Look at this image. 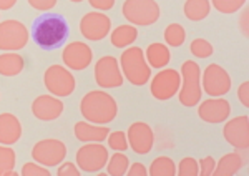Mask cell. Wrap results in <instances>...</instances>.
<instances>
[{"label":"cell","mask_w":249,"mask_h":176,"mask_svg":"<svg viewBox=\"0 0 249 176\" xmlns=\"http://www.w3.org/2000/svg\"><path fill=\"white\" fill-rule=\"evenodd\" d=\"M80 113L95 125H110L118 115V103L107 90H91L80 100Z\"/></svg>","instance_id":"6da1fadb"},{"label":"cell","mask_w":249,"mask_h":176,"mask_svg":"<svg viewBox=\"0 0 249 176\" xmlns=\"http://www.w3.org/2000/svg\"><path fill=\"white\" fill-rule=\"evenodd\" d=\"M68 22L63 15L43 14L34 22L32 37L40 49L53 50L62 45L68 37Z\"/></svg>","instance_id":"7a4b0ae2"},{"label":"cell","mask_w":249,"mask_h":176,"mask_svg":"<svg viewBox=\"0 0 249 176\" xmlns=\"http://www.w3.org/2000/svg\"><path fill=\"white\" fill-rule=\"evenodd\" d=\"M120 70L123 78L128 80L131 85L143 87L151 78V67L144 58V52L140 47H126L120 55Z\"/></svg>","instance_id":"3957f363"},{"label":"cell","mask_w":249,"mask_h":176,"mask_svg":"<svg viewBox=\"0 0 249 176\" xmlns=\"http://www.w3.org/2000/svg\"><path fill=\"white\" fill-rule=\"evenodd\" d=\"M181 85L178 90V100L183 106H196L201 100V69L195 60H186L181 65Z\"/></svg>","instance_id":"277c9868"},{"label":"cell","mask_w":249,"mask_h":176,"mask_svg":"<svg viewBox=\"0 0 249 176\" xmlns=\"http://www.w3.org/2000/svg\"><path fill=\"white\" fill-rule=\"evenodd\" d=\"M122 14L131 25L150 27L161 17V9L156 0H124Z\"/></svg>","instance_id":"5b68a950"},{"label":"cell","mask_w":249,"mask_h":176,"mask_svg":"<svg viewBox=\"0 0 249 176\" xmlns=\"http://www.w3.org/2000/svg\"><path fill=\"white\" fill-rule=\"evenodd\" d=\"M43 85L47 91L58 98L70 97L77 88V82L71 71L63 65H50L43 73Z\"/></svg>","instance_id":"8992f818"},{"label":"cell","mask_w":249,"mask_h":176,"mask_svg":"<svg viewBox=\"0 0 249 176\" xmlns=\"http://www.w3.org/2000/svg\"><path fill=\"white\" fill-rule=\"evenodd\" d=\"M110 153L102 143H85L75 153V161L83 173H98L107 166Z\"/></svg>","instance_id":"52a82bcc"},{"label":"cell","mask_w":249,"mask_h":176,"mask_svg":"<svg viewBox=\"0 0 249 176\" xmlns=\"http://www.w3.org/2000/svg\"><path fill=\"white\" fill-rule=\"evenodd\" d=\"M67 153H68L67 145L62 140L45 138L35 143L30 155L34 161H37L47 168H53V166H58L62 161H65Z\"/></svg>","instance_id":"ba28073f"},{"label":"cell","mask_w":249,"mask_h":176,"mask_svg":"<svg viewBox=\"0 0 249 176\" xmlns=\"http://www.w3.org/2000/svg\"><path fill=\"white\" fill-rule=\"evenodd\" d=\"M30 40V32L20 20H3L0 22V50L18 52L25 49Z\"/></svg>","instance_id":"9c48e42d"},{"label":"cell","mask_w":249,"mask_h":176,"mask_svg":"<svg viewBox=\"0 0 249 176\" xmlns=\"http://www.w3.org/2000/svg\"><path fill=\"white\" fill-rule=\"evenodd\" d=\"M231 87V75L218 63H210L206 69L201 70L203 93L210 95V97H224V95L230 93Z\"/></svg>","instance_id":"30bf717a"},{"label":"cell","mask_w":249,"mask_h":176,"mask_svg":"<svg viewBox=\"0 0 249 176\" xmlns=\"http://www.w3.org/2000/svg\"><path fill=\"white\" fill-rule=\"evenodd\" d=\"M150 93L158 102H168L178 95L181 85V75L175 69H161L153 78H150Z\"/></svg>","instance_id":"8fae6325"},{"label":"cell","mask_w":249,"mask_h":176,"mask_svg":"<svg viewBox=\"0 0 249 176\" xmlns=\"http://www.w3.org/2000/svg\"><path fill=\"white\" fill-rule=\"evenodd\" d=\"M93 75H95L96 85L103 88V90L118 88L124 82L123 73L120 70V62L113 55H105V57L96 60Z\"/></svg>","instance_id":"7c38bea8"},{"label":"cell","mask_w":249,"mask_h":176,"mask_svg":"<svg viewBox=\"0 0 249 176\" xmlns=\"http://www.w3.org/2000/svg\"><path fill=\"white\" fill-rule=\"evenodd\" d=\"M78 30L85 40L102 42L111 32V18L102 12H88L80 18Z\"/></svg>","instance_id":"4fadbf2b"},{"label":"cell","mask_w":249,"mask_h":176,"mask_svg":"<svg viewBox=\"0 0 249 176\" xmlns=\"http://www.w3.org/2000/svg\"><path fill=\"white\" fill-rule=\"evenodd\" d=\"M62 62L68 70L82 71L93 62V50L85 42H70L62 52Z\"/></svg>","instance_id":"5bb4252c"},{"label":"cell","mask_w":249,"mask_h":176,"mask_svg":"<svg viewBox=\"0 0 249 176\" xmlns=\"http://www.w3.org/2000/svg\"><path fill=\"white\" fill-rule=\"evenodd\" d=\"M128 148L136 155H148L155 146V131L146 122L131 123L126 131Z\"/></svg>","instance_id":"9a60e30c"},{"label":"cell","mask_w":249,"mask_h":176,"mask_svg":"<svg viewBox=\"0 0 249 176\" xmlns=\"http://www.w3.org/2000/svg\"><path fill=\"white\" fill-rule=\"evenodd\" d=\"M223 137L234 150L246 151L249 148V118L248 115H239L228 120L223 126Z\"/></svg>","instance_id":"2e32d148"},{"label":"cell","mask_w":249,"mask_h":176,"mask_svg":"<svg viewBox=\"0 0 249 176\" xmlns=\"http://www.w3.org/2000/svg\"><path fill=\"white\" fill-rule=\"evenodd\" d=\"M198 118L204 123H223L231 115V103L221 97H211L198 103Z\"/></svg>","instance_id":"e0dca14e"},{"label":"cell","mask_w":249,"mask_h":176,"mask_svg":"<svg viewBox=\"0 0 249 176\" xmlns=\"http://www.w3.org/2000/svg\"><path fill=\"white\" fill-rule=\"evenodd\" d=\"M63 113V102L52 93L38 95L32 102V115L40 122H55Z\"/></svg>","instance_id":"ac0fdd59"},{"label":"cell","mask_w":249,"mask_h":176,"mask_svg":"<svg viewBox=\"0 0 249 176\" xmlns=\"http://www.w3.org/2000/svg\"><path fill=\"white\" fill-rule=\"evenodd\" d=\"M23 128L18 117L14 113H0V145H15L22 138Z\"/></svg>","instance_id":"d6986e66"},{"label":"cell","mask_w":249,"mask_h":176,"mask_svg":"<svg viewBox=\"0 0 249 176\" xmlns=\"http://www.w3.org/2000/svg\"><path fill=\"white\" fill-rule=\"evenodd\" d=\"M110 130L108 125H95L90 122H77L73 125V135L82 143H102L105 141Z\"/></svg>","instance_id":"ffe728a7"},{"label":"cell","mask_w":249,"mask_h":176,"mask_svg":"<svg viewBox=\"0 0 249 176\" xmlns=\"http://www.w3.org/2000/svg\"><path fill=\"white\" fill-rule=\"evenodd\" d=\"M144 58H146L148 65L151 69H158L161 70L164 67H168L171 60V53H170V47L166 43L161 42H153L146 47V52H144Z\"/></svg>","instance_id":"44dd1931"},{"label":"cell","mask_w":249,"mask_h":176,"mask_svg":"<svg viewBox=\"0 0 249 176\" xmlns=\"http://www.w3.org/2000/svg\"><path fill=\"white\" fill-rule=\"evenodd\" d=\"M243 166L244 158L238 151H231V153H226L219 158V161L214 166V171H213V176H232L238 173Z\"/></svg>","instance_id":"7402d4cb"},{"label":"cell","mask_w":249,"mask_h":176,"mask_svg":"<svg viewBox=\"0 0 249 176\" xmlns=\"http://www.w3.org/2000/svg\"><path fill=\"white\" fill-rule=\"evenodd\" d=\"M136 37H138V29L131 23L118 25L110 32V42L115 49H126L135 42Z\"/></svg>","instance_id":"603a6c76"},{"label":"cell","mask_w":249,"mask_h":176,"mask_svg":"<svg viewBox=\"0 0 249 176\" xmlns=\"http://www.w3.org/2000/svg\"><path fill=\"white\" fill-rule=\"evenodd\" d=\"M25 69V60L20 53H0V75L2 77H17Z\"/></svg>","instance_id":"cb8c5ba5"},{"label":"cell","mask_w":249,"mask_h":176,"mask_svg":"<svg viewBox=\"0 0 249 176\" xmlns=\"http://www.w3.org/2000/svg\"><path fill=\"white\" fill-rule=\"evenodd\" d=\"M211 3L210 0H186L183 5L184 17L191 22H201L210 15Z\"/></svg>","instance_id":"d4e9b609"},{"label":"cell","mask_w":249,"mask_h":176,"mask_svg":"<svg viewBox=\"0 0 249 176\" xmlns=\"http://www.w3.org/2000/svg\"><path fill=\"white\" fill-rule=\"evenodd\" d=\"M150 176H175L176 165L170 157H156L148 168Z\"/></svg>","instance_id":"484cf974"},{"label":"cell","mask_w":249,"mask_h":176,"mask_svg":"<svg viewBox=\"0 0 249 176\" xmlns=\"http://www.w3.org/2000/svg\"><path fill=\"white\" fill-rule=\"evenodd\" d=\"M128 166H130V159L123 151H115L113 157L108 158L107 163V175L110 176H123L126 175Z\"/></svg>","instance_id":"4316f807"},{"label":"cell","mask_w":249,"mask_h":176,"mask_svg":"<svg viewBox=\"0 0 249 176\" xmlns=\"http://www.w3.org/2000/svg\"><path fill=\"white\" fill-rule=\"evenodd\" d=\"M163 38L168 47L176 49V47H181L186 40V30L181 23H170L163 32Z\"/></svg>","instance_id":"83f0119b"},{"label":"cell","mask_w":249,"mask_h":176,"mask_svg":"<svg viewBox=\"0 0 249 176\" xmlns=\"http://www.w3.org/2000/svg\"><path fill=\"white\" fill-rule=\"evenodd\" d=\"M248 0H210V3L213 5V9L218 10L219 14L224 15H231L236 14L246 5Z\"/></svg>","instance_id":"f1b7e54d"},{"label":"cell","mask_w":249,"mask_h":176,"mask_svg":"<svg viewBox=\"0 0 249 176\" xmlns=\"http://www.w3.org/2000/svg\"><path fill=\"white\" fill-rule=\"evenodd\" d=\"M15 163H17V153L14 148L9 145H0V176L9 170H15Z\"/></svg>","instance_id":"f546056e"},{"label":"cell","mask_w":249,"mask_h":176,"mask_svg":"<svg viewBox=\"0 0 249 176\" xmlns=\"http://www.w3.org/2000/svg\"><path fill=\"white\" fill-rule=\"evenodd\" d=\"M190 52L191 55H195L196 58H208L214 53V47L211 42H208L206 38H195L190 43Z\"/></svg>","instance_id":"4dcf8cb0"},{"label":"cell","mask_w":249,"mask_h":176,"mask_svg":"<svg viewBox=\"0 0 249 176\" xmlns=\"http://www.w3.org/2000/svg\"><path fill=\"white\" fill-rule=\"evenodd\" d=\"M176 175L179 176H199V165L195 158L184 157L176 166Z\"/></svg>","instance_id":"1f68e13d"},{"label":"cell","mask_w":249,"mask_h":176,"mask_svg":"<svg viewBox=\"0 0 249 176\" xmlns=\"http://www.w3.org/2000/svg\"><path fill=\"white\" fill-rule=\"evenodd\" d=\"M108 146L115 151H124L128 148V138H126V133L124 131H110L108 133Z\"/></svg>","instance_id":"d6a6232c"},{"label":"cell","mask_w":249,"mask_h":176,"mask_svg":"<svg viewBox=\"0 0 249 176\" xmlns=\"http://www.w3.org/2000/svg\"><path fill=\"white\" fill-rule=\"evenodd\" d=\"M22 176H50L52 173L48 171L47 166L40 165V163L34 161V163H25L22 166V171H20Z\"/></svg>","instance_id":"836d02e7"},{"label":"cell","mask_w":249,"mask_h":176,"mask_svg":"<svg viewBox=\"0 0 249 176\" xmlns=\"http://www.w3.org/2000/svg\"><path fill=\"white\" fill-rule=\"evenodd\" d=\"M83 173H80V168L71 161H62L58 165L57 176H82Z\"/></svg>","instance_id":"e575fe53"},{"label":"cell","mask_w":249,"mask_h":176,"mask_svg":"<svg viewBox=\"0 0 249 176\" xmlns=\"http://www.w3.org/2000/svg\"><path fill=\"white\" fill-rule=\"evenodd\" d=\"M27 3L37 12H48L58 3V0H27Z\"/></svg>","instance_id":"d590c367"},{"label":"cell","mask_w":249,"mask_h":176,"mask_svg":"<svg viewBox=\"0 0 249 176\" xmlns=\"http://www.w3.org/2000/svg\"><path fill=\"white\" fill-rule=\"evenodd\" d=\"M216 166V159L213 157H204L203 159H199V175L201 176H213Z\"/></svg>","instance_id":"8d00e7d4"},{"label":"cell","mask_w":249,"mask_h":176,"mask_svg":"<svg viewBox=\"0 0 249 176\" xmlns=\"http://www.w3.org/2000/svg\"><path fill=\"white\" fill-rule=\"evenodd\" d=\"M236 93H238V100H239L241 105L244 108H249V82L248 80H244V82L241 83Z\"/></svg>","instance_id":"74e56055"},{"label":"cell","mask_w":249,"mask_h":176,"mask_svg":"<svg viewBox=\"0 0 249 176\" xmlns=\"http://www.w3.org/2000/svg\"><path fill=\"white\" fill-rule=\"evenodd\" d=\"M115 2L116 0H88V3H90V5L98 12L111 10L115 7Z\"/></svg>","instance_id":"f35d334b"},{"label":"cell","mask_w":249,"mask_h":176,"mask_svg":"<svg viewBox=\"0 0 249 176\" xmlns=\"http://www.w3.org/2000/svg\"><path fill=\"white\" fill-rule=\"evenodd\" d=\"M128 176H146L148 175V170L143 163H133V165L128 166V171H126Z\"/></svg>","instance_id":"ab89813d"},{"label":"cell","mask_w":249,"mask_h":176,"mask_svg":"<svg viewBox=\"0 0 249 176\" xmlns=\"http://www.w3.org/2000/svg\"><path fill=\"white\" fill-rule=\"evenodd\" d=\"M238 25H239L241 32L244 34V37H248V35H249V10L248 9L243 10V14H241V17H239Z\"/></svg>","instance_id":"60d3db41"},{"label":"cell","mask_w":249,"mask_h":176,"mask_svg":"<svg viewBox=\"0 0 249 176\" xmlns=\"http://www.w3.org/2000/svg\"><path fill=\"white\" fill-rule=\"evenodd\" d=\"M18 0H0V10H10Z\"/></svg>","instance_id":"b9f144b4"},{"label":"cell","mask_w":249,"mask_h":176,"mask_svg":"<svg viewBox=\"0 0 249 176\" xmlns=\"http://www.w3.org/2000/svg\"><path fill=\"white\" fill-rule=\"evenodd\" d=\"M70 2H73V3H80V2H83V0H70Z\"/></svg>","instance_id":"7bdbcfd3"}]
</instances>
